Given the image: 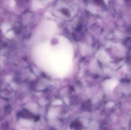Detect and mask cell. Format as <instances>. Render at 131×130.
I'll return each mask as SVG.
<instances>
[{"label":"cell","mask_w":131,"mask_h":130,"mask_svg":"<svg viewBox=\"0 0 131 130\" xmlns=\"http://www.w3.org/2000/svg\"><path fill=\"white\" fill-rule=\"evenodd\" d=\"M118 84V81L115 79H110L106 83V87L108 89L112 90L115 88Z\"/></svg>","instance_id":"6da1fadb"}]
</instances>
